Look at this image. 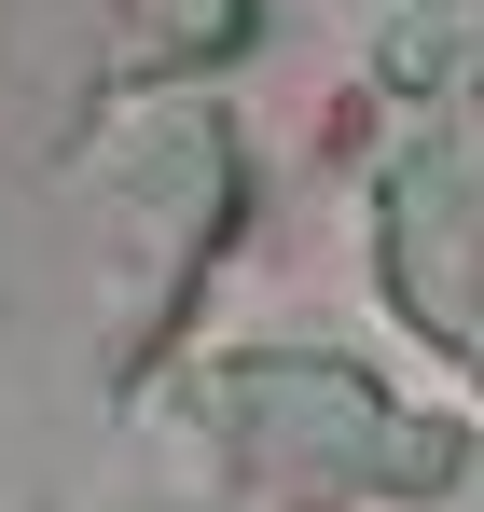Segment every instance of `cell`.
Instances as JSON below:
<instances>
[{
	"instance_id": "6da1fadb",
	"label": "cell",
	"mask_w": 484,
	"mask_h": 512,
	"mask_svg": "<svg viewBox=\"0 0 484 512\" xmlns=\"http://www.w3.org/2000/svg\"><path fill=\"white\" fill-rule=\"evenodd\" d=\"M222 416H236L277 471H332V485H443V471H457V429L402 416L374 374L305 360V346L236 360V374H222Z\"/></svg>"
},
{
	"instance_id": "7a4b0ae2",
	"label": "cell",
	"mask_w": 484,
	"mask_h": 512,
	"mask_svg": "<svg viewBox=\"0 0 484 512\" xmlns=\"http://www.w3.org/2000/svg\"><path fill=\"white\" fill-rule=\"evenodd\" d=\"M388 291L457 360H484V153L429 139L388 167Z\"/></svg>"
},
{
	"instance_id": "277c9868",
	"label": "cell",
	"mask_w": 484,
	"mask_h": 512,
	"mask_svg": "<svg viewBox=\"0 0 484 512\" xmlns=\"http://www.w3.org/2000/svg\"><path fill=\"white\" fill-rule=\"evenodd\" d=\"M471 56H484V0H429V14L388 28V70H402V84H457Z\"/></svg>"
},
{
	"instance_id": "3957f363",
	"label": "cell",
	"mask_w": 484,
	"mask_h": 512,
	"mask_svg": "<svg viewBox=\"0 0 484 512\" xmlns=\"http://www.w3.org/2000/svg\"><path fill=\"white\" fill-rule=\"evenodd\" d=\"M236 42H249V0H139V56H166V70H208Z\"/></svg>"
}]
</instances>
